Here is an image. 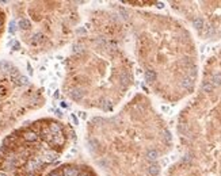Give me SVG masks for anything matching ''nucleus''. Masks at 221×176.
I'll list each match as a JSON object with an SVG mask.
<instances>
[{"instance_id":"3","label":"nucleus","mask_w":221,"mask_h":176,"mask_svg":"<svg viewBox=\"0 0 221 176\" xmlns=\"http://www.w3.org/2000/svg\"><path fill=\"white\" fill-rule=\"evenodd\" d=\"M57 157H58V155H57L56 152H46L41 160L45 163H52V161H54V160H57Z\"/></svg>"},{"instance_id":"10","label":"nucleus","mask_w":221,"mask_h":176,"mask_svg":"<svg viewBox=\"0 0 221 176\" xmlns=\"http://www.w3.org/2000/svg\"><path fill=\"white\" fill-rule=\"evenodd\" d=\"M145 80H147L148 83H153V81L156 80V73L151 69L147 70V72H145Z\"/></svg>"},{"instance_id":"29","label":"nucleus","mask_w":221,"mask_h":176,"mask_svg":"<svg viewBox=\"0 0 221 176\" xmlns=\"http://www.w3.org/2000/svg\"><path fill=\"white\" fill-rule=\"evenodd\" d=\"M0 176H8L6 172H3V171H0Z\"/></svg>"},{"instance_id":"23","label":"nucleus","mask_w":221,"mask_h":176,"mask_svg":"<svg viewBox=\"0 0 221 176\" xmlns=\"http://www.w3.org/2000/svg\"><path fill=\"white\" fill-rule=\"evenodd\" d=\"M48 176H64V175H63V173H60L58 171H53V172H50Z\"/></svg>"},{"instance_id":"4","label":"nucleus","mask_w":221,"mask_h":176,"mask_svg":"<svg viewBox=\"0 0 221 176\" xmlns=\"http://www.w3.org/2000/svg\"><path fill=\"white\" fill-rule=\"evenodd\" d=\"M63 175L64 176H79V171L75 167H65L63 169Z\"/></svg>"},{"instance_id":"16","label":"nucleus","mask_w":221,"mask_h":176,"mask_svg":"<svg viewBox=\"0 0 221 176\" xmlns=\"http://www.w3.org/2000/svg\"><path fill=\"white\" fill-rule=\"evenodd\" d=\"M19 27L22 28V30H29L30 28V22H29V19H21L19 21Z\"/></svg>"},{"instance_id":"21","label":"nucleus","mask_w":221,"mask_h":176,"mask_svg":"<svg viewBox=\"0 0 221 176\" xmlns=\"http://www.w3.org/2000/svg\"><path fill=\"white\" fill-rule=\"evenodd\" d=\"M83 52V46L80 43H75L73 45V53H81Z\"/></svg>"},{"instance_id":"30","label":"nucleus","mask_w":221,"mask_h":176,"mask_svg":"<svg viewBox=\"0 0 221 176\" xmlns=\"http://www.w3.org/2000/svg\"><path fill=\"white\" fill-rule=\"evenodd\" d=\"M79 176H90V175H88V173H79Z\"/></svg>"},{"instance_id":"11","label":"nucleus","mask_w":221,"mask_h":176,"mask_svg":"<svg viewBox=\"0 0 221 176\" xmlns=\"http://www.w3.org/2000/svg\"><path fill=\"white\" fill-rule=\"evenodd\" d=\"M210 83H212V85H213V87H220V85H221V73L214 75L213 77H212Z\"/></svg>"},{"instance_id":"13","label":"nucleus","mask_w":221,"mask_h":176,"mask_svg":"<svg viewBox=\"0 0 221 176\" xmlns=\"http://www.w3.org/2000/svg\"><path fill=\"white\" fill-rule=\"evenodd\" d=\"M15 83H16L18 85H27L29 84V79L26 77V76H18L16 79H15Z\"/></svg>"},{"instance_id":"31","label":"nucleus","mask_w":221,"mask_h":176,"mask_svg":"<svg viewBox=\"0 0 221 176\" xmlns=\"http://www.w3.org/2000/svg\"><path fill=\"white\" fill-rule=\"evenodd\" d=\"M29 176H34V175H31V173H30V175H29Z\"/></svg>"},{"instance_id":"24","label":"nucleus","mask_w":221,"mask_h":176,"mask_svg":"<svg viewBox=\"0 0 221 176\" xmlns=\"http://www.w3.org/2000/svg\"><path fill=\"white\" fill-rule=\"evenodd\" d=\"M103 121H102V118H94L92 119V123H102Z\"/></svg>"},{"instance_id":"20","label":"nucleus","mask_w":221,"mask_h":176,"mask_svg":"<svg viewBox=\"0 0 221 176\" xmlns=\"http://www.w3.org/2000/svg\"><path fill=\"white\" fill-rule=\"evenodd\" d=\"M8 30H10L11 34L16 31V22H15V21H11V22H10V28H8Z\"/></svg>"},{"instance_id":"8","label":"nucleus","mask_w":221,"mask_h":176,"mask_svg":"<svg viewBox=\"0 0 221 176\" xmlns=\"http://www.w3.org/2000/svg\"><path fill=\"white\" fill-rule=\"evenodd\" d=\"M194 85V81L193 79H190V77H185L182 80V87L185 88V89H191Z\"/></svg>"},{"instance_id":"1","label":"nucleus","mask_w":221,"mask_h":176,"mask_svg":"<svg viewBox=\"0 0 221 176\" xmlns=\"http://www.w3.org/2000/svg\"><path fill=\"white\" fill-rule=\"evenodd\" d=\"M42 160L41 158H37V160H30V161L26 164V171L30 173H33L34 171H37V169H39V167L42 165Z\"/></svg>"},{"instance_id":"9","label":"nucleus","mask_w":221,"mask_h":176,"mask_svg":"<svg viewBox=\"0 0 221 176\" xmlns=\"http://www.w3.org/2000/svg\"><path fill=\"white\" fill-rule=\"evenodd\" d=\"M49 130L52 131L53 134H60L61 133V125H58V123H56V122H52L49 125Z\"/></svg>"},{"instance_id":"19","label":"nucleus","mask_w":221,"mask_h":176,"mask_svg":"<svg viewBox=\"0 0 221 176\" xmlns=\"http://www.w3.org/2000/svg\"><path fill=\"white\" fill-rule=\"evenodd\" d=\"M42 38H43V35H42V34H35L34 37H33V43H38V42H41V41H42Z\"/></svg>"},{"instance_id":"5","label":"nucleus","mask_w":221,"mask_h":176,"mask_svg":"<svg viewBox=\"0 0 221 176\" xmlns=\"http://www.w3.org/2000/svg\"><path fill=\"white\" fill-rule=\"evenodd\" d=\"M159 172H160V167L158 164H151L148 167V175L149 176H158Z\"/></svg>"},{"instance_id":"25","label":"nucleus","mask_w":221,"mask_h":176,"mask_svg":"<svg viewBox=\"0 0 221 176\" xmlns=\"http://www.w3.org/2000/svg\"><path fill=\"white\" fill-rule=\"evenodd\" d=\"M19 48H21V45H19V42H16V41H15V42H14V50H18V49H19Z\"/></svg>"},{"instance_id":"2","label":"nucleus","mask_w":221,"mask_h":176,"mask_svg":"<svg viewBox=\"0 0 221 176\" xmlns=\"http://www.w3.org/2000/svg\"><path fill=\"white\" fill-rule=\"evenodd\" d=\"M69 96L73 100H80L83 98V89H80V88H72L69 92Z\"/></svg>"},{"instance_id":"15","label":"nucleus","mask_w":221,"mask_h":176,"mask_svg":"<svg viewBox=\"0 0 221 176\" xmlns=\"http://www.w3.org/2000/svg\"><path fill=\"white\" fill-rule=\"evenodd\" d=\"M52 141L54 142V144H57V145H63L64 144L63 134H61V133H60V134H54V136H53V138H52Z\"/></svg>"},{"instance_id":"18","label":"nucleus","mask_w":221,"mask_h":176,"mask_svg":"<svg viewBox=\"0 0 221 176\" xmlns=\"http://www.w3.org/2000/svg\"><path fill=\"white\" fill-rule=\"evenodd\" d=\"M119 80H121L122 84H128V83L130 81V75L129 73H122L121 76H119Z\"/></svg>"},{"instance_id":"28","label":"nucleus","mask_w":221,"mask_h":176,"mask_svg":"<svg viewBox=\"0 0 221 176\" xmlns=\"http://www.w3.org/2000/svg\"><path fill=\"white\" fill-rule=\"evenodd\" d=\"M189 160H190V156H189V155H187V156H186V157L183 158V161H189Z\"/></svg>"},{"instance_id":"12","label":"nucleus","mask_w":221,"mask_h":176,"mask_svg":"<svg viewBox=\"0 0 221 176\" xmlns=\"http://www.w3.org/2000/svg\"><path fill=\"white\" fill-rule=\"evenodd\" d=\"M0 69L3 70V72H11L12 70V65L8 61H1L0 62Z\"/></svg>"},{"instance_id":"17","label":"nucleus","mask_w":221,"mask_h":176,"mask_svg":"<svg viewBox=\"0 0 221 176\" xmlns=\"http://www.w3.org/2000/svg\"><path fill=\"white\" fill-rule=\"evenodd\" d=\"M213 85H212L210 81H205L204 84H202V91L204 92H212L213 91Z\"/></svg>"},{"instance_id":"32","label":"nucleus","mask_w":221,"mask_h":176,"mask_svg":"<svg viewBox=\"0 0 221 176\" xmlns=\"http://www.w3.org/2000/svg\"><path fill=\"white\" fill-rule=\"evenodd\" d=\"M0 26H1V21H0Z\"/></svg>"},{"instance_id":"27","label":"nucleus","mask_w":221,"mask_h":176,"mask_svg":"<svg viewBox=\"0 0 221 176\" xmlns=\"http://www.w3.org/2000/svg\"><path fill=\"white\" fill-rule=\"evenodd\" d=\"M27 69H29V73L31 75V73H33V69H31V67H30V65H29V64H27Z\"/></svg>"},{"instance_id":"6","label":"nucleus","mask_w":221,"mask_h":176,"mask_svg":"<svg viewBox=\"0 0 221 176\" xmlns=\"http://www.w3.org/2000/svg\"><path fill=\"white\" fill-rule=\"evenodd\" d=\"M147 158L149 161H155V160H158L159 158V152L156 149H149L147 152Z\"/></svg>"},{"instance_id":"7","label":"nucleus","mask_w":221,"mask_h":176,"mask_svg":"<svg viewBox=\"0 0 221 176\" xmlns=\"http://www.w3.org/2000/svg\"><path fill=\"white\" fill-rule=\"evenodd\" d=\"M23 138H25L26 141H29V142H33V141H37L38 136H37L34 131H26V133L23 134Z\"/></svg>"},{"instance_id":"26","label":"nucleus","mask_w":221,"mask_h":176,"mask_svg":"<svg viewBox=\"0 0 221 176\" xmlns=\"http://www.w3.org/2000/svg\"><path fill=\"white\" fill-rule=\"evenodd\" d=\"M72 119H73L75 125H77V118H76V116H75V115H73V114H72Z\"/></svg>"},{"instance_id":"22","label":"nucleus","mask_w":221,"mask_h":176,"mask_svg":"<svg viewBox=\"0 0 221 176\" xmlns=\"http://www.w3.org/2000/svg\"><path fill=\"white\" fill-rule=\"evenodd\" d=\"M163 136H164V138H165V141H167V142H170V141H171V134H170L167 130L163 131Z\"/></svg>"},{"instance_id":"14","label":"nucleus","mask_w":221,"mask_h":176,"mask_svg":"<svg viewBox=\"0 0 221 176\" xmlns=\"http://www.w3.org/2000/svg\"><path fill=\"white\" fill-rule=\"evenodd\" d=\"M193 25L197 30H202V27H204V19L202 18H195L193 21Z\"/></svg>"}]
</instances>
